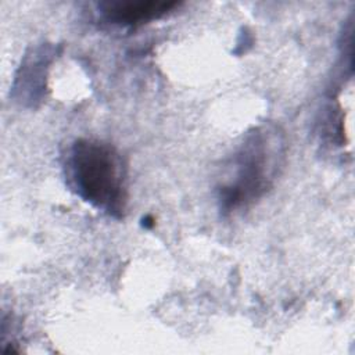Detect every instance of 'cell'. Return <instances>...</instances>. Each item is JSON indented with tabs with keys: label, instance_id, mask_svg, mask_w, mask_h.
<instances>
[{
	"label": "cell",
	"instance_id": "obj_1",
	"mask_svg": "<svg viewBox=\"0 0 355 355\" xmlns=\"http://www.w3.org/2000/svg\"><path fill=\"white\" fill-rule=\"evenodd\" d=\"M67 179L94 208L121 218L126 205L125 168L116 150L94 139H78L67 154Z\"/></svg>",
	"mask_w": 355,
	"mask_h": 355
},
{
	"label": "cell",
	"instance_id": "obj_3",
	"mask_svg": "<svg viewBox=\"0 0 355 355\" xmlns=\"http://www.w3.org/2000/svg\"><path fill=\"white\" fill-rule=\"evenodd\" d=\"M175 6L173 1H112L103 4V12L114 24L137 25L162 17Z\"/></svg>",
	"mask_w": 355,
	"mask_h": 355
},
{
	"label": "cell",
	"instance_id": "obj_2",
	"mask_svg": "<svg viewBox=\"0 0 355 355\" xmlns=\"http://www.w3.org/2000/svg\"><path fill=\"white\" fill-rule=\"evenodd\" d=\"M272 136L255 133L244 144L236 158L233 179L219 189V198L225 209L232 211L258 198L268 187L275 168L273 148L268 144Z\"/></svg>",
	"mask_w": 355,
	"mask_h": 355
}]
</instances>
